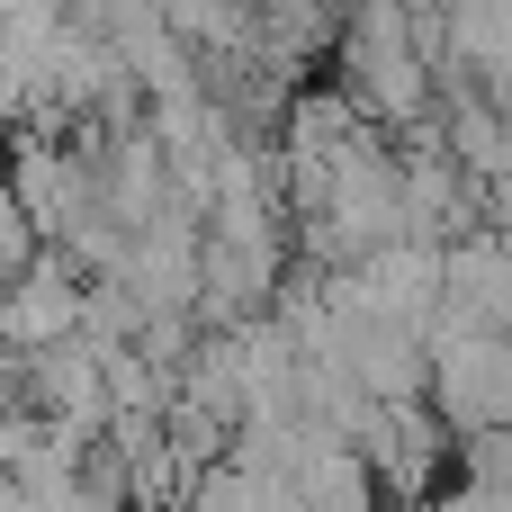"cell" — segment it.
<instances>
[{"label": "cell", "mask_w": 512, "mask_h": 512, "mask_svg": "<svg viewBox=\"0 0 512 512\" xmlns=\"http://www.w3.org/2000/svg\"><path fill=\"white\" fill-rule=\"evenodd\" d=\"M81 306H90V270L45 243V252L9 279V297H0V342H9L18 360L63 351V342H81Z\"/></svg>", "instance_id": "cell-1"}]
</instances>
